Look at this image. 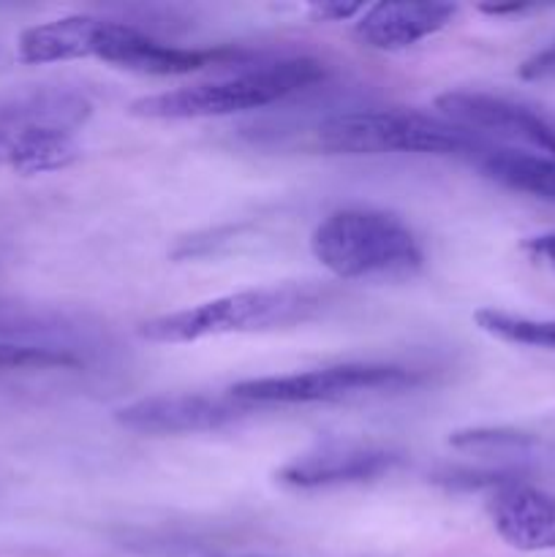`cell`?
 I'll use <instances>...</instances> for the list:
<instances>
[{"instance_id": "9a60e30c", "label": "cell", "mask_w": 555, "mask_h": 557, "mask_svg": "<svg viewBox=\"0 0 555 557\" xmlns=\"http://www.w3.org/2000/svg\"><path fill=\"white\" fill-rule=\"evenodd\" d=\"M473 321H477L479 330L498 337V341L504 343L555 351V321L528 319V315L504 313V310H495V308L477 310V313H473Z\"/></svg>"}, {"instance_id": "7402d4cb", "label": "cell", "mask_w": 555, "mask_h": 557, "mask_svg": "<svg viewBox=\"0 0 555 557\" xmlns=\"http://www.w3.org/2000/svg\"><path fill=\"white\" fill-rule=\"evenodd\" d=\"M218 557H267V555H218Z\"/></svg>"}, {"instance_id": "5b68a950", "label": "cell", "mask_w": 555, "mask_h": 557, "mask_svg": "<svg viewBox=\"0 0 555 557\" xmlns=\"http://www.w3.org/2000/svg\"><path fill=\"white\" fill-rule=\"evenodd\" d=\"M316 141L332 156L422 152V156H471L473 161L493 147L446 120L403 112V109L332 114L316 131Z\"/></svg>"}, {"instance_id": "44dd1931", "label": "cell", "mask_w": 555, "mask_h": 557, "mask_svg": "<svg viewBox=\"0 0 555 557\" xmlns=\"http://www.w3.org/2000/svg\"><path fill=\"white\" fill-rule=\"evenodd\" d=\"M479 9H482L484 14H517V11H526L528 5L509 3V5H479Z\"/></svg>"}, {"instance_id": "8992f818", "label": "cell", "mask_w": 555, "mask_h": 557, "mask_svg": "<svg viewBox=\"0 0 555 557\" xmlns=\"http://www.w3.org/2000/svg\"><path fill=\"white\" fill-rule=\"evenodd\" d=\"M419 381L422 375L395 364H335L308 373L239 381L232 386V397L245 406H305L348 400L370 392L411 389Z\"/></svg>"}, {"instance_id": "277c9868", "label": "cell", "mask_w": 555, "mask_h": 557, "mask_svg": "<svg viewBox=\"0 0 555 557\" xmlns=\"http://www.w3.org/2000/svg\"><path fill=\"white\" fill-rule=\"evenodd\" d=\"M321 79H324L321 60L292 58L243 71V74L229 76V79L201 82V85L141 96L131 103L128 112L145 120L226 117V114L270 107V103L294 96V92L305 90Z\"/></svg>"}, {"instance_id": "ac0fdd59", "label": "cell", "mask_w": 555, "mask_h": 557, "mask_svg": "<svg viewBox=\"0 0 555 557\" xmlns=\"http://www.w3.org/2000/svg\"><path fill=\"white\" fill-rule=\"evenodd\" d=\"M517 76L526 82H555V44L547 49H539L517 69Z\"/></svg>"}, {"instance_id": "7c38bea8", "label": "cell", "mask_w": 555, "mask_h": 557, "mask_svg": "<svg viewBox=\"0 0 555 557\" xmlns=\"http://www.w3.org/2000/svg\"><path fill=\"white\" fill-rule=\"evenodd\" d=\"M490 520L501 542L517 553L555 549V493L526 482L506 484L490 500Z\"/></svg>"}, {"instance_id": "3957f363", "label": "cell", "mask_w": 555, "mask_h": 557, "mask_svg": "<svg viewBox=\"0 0 555 557\" xmlns=\"http://www.w3.org/2000/svg\"><path fill=\"white\" fill-rule=\"evenodd\" d=\"M310 250L324 270L343 281L411 277L424 253L400 218L379 210H337L316 226Z\"/></svg>"}, {"instance_id": "ffe728a7", "label": "cell", "mask_w": 555, "mask_h": 557, "mask_svg": "<svg viewBox=\"0 0 555 557\" xmlns=\"http://www.w3.org/2000/svg\"><path fill=\"white\" fill-rule=\"evenodd\" d=\"M522 248H526L528 253L536 256L539 261H544V264L553 267V270H555V232L531 237L526 245H522Z\"/></svg>"}, {"instance_id": "52a82bcc", "label": "cell", "mask_w": 555, "mask_h": 557, "mask_svg": "<svg viewBox=\"0 0 555 557\" xmlns=\"http://www.w3.org/2000/svg\"><path fill=\"white\" fill-rule=\"evenodd\" d=\"M435 109L444 114L446 123L490 145L555 158V128L520 103L488 92L449 90L435 98Z\"/></svg>"}, {"instance_id": "d6986e66", "label": "cell", "mask_w": 555, "mask_h": 557, "mask_svg": "<svg viewBox=\"0 0 555 557\" xmlns=\"http://www.w3.org/2000/svg\"><path fill=\"white\" fill-rule=\"evenodd\" d=\"M362 11V3H343V0H324V3L308 5V14L316 22H343L351 20Z\"/></svg>"}, {"instance_id": "e0dca14e", "label": "cell", "mask_w": 555, "mask_h": 557, "mask_svg": "<svg viewBox=\"0 0 555 557\" xmlns=\"http://www.w3.org/2000/svg\"><path fill=\"white\" fill-rule=\"evenodd\" d=\"M82 359L65 348L22 346V343H0V370H52L79 368Z\"/></svg>"}, {"instance_id": "2e32d148", "label": "cell", "mask_w": 555, "mask_h": 557, "mask_svg": "<svg viewBox=\"0 0 555 557\" xmlns=\"http://www.w3.org/2000/svg\"><path fill=\"white\" fill-rule=\"evenodd\" d=\"M449 446L466 451H495V455H528L536 438L509 428H477L449 435Z\"/></svg>"}, {"instance_id": "7a4b0ae2", "label": "cell", "mask_w": 555, "mask_h": 557, "mask_svg": "<svg viewBox=\"0 0 555 557\" xmlns=\"http://www.w3.org/2000/svg\"><path fill=\"white\" fill-rule=\"evenodd\" d=\"M324 308V292L313 286H267L223 294L196 308L156 315L139 326V337L150 343H196L221 335L286 330L310 321Z\"/></svg>"}, {"instance_id": "9c48e42d", "label": "cell", "mask_w": 555, "mask_h": 557, "mask_svg": "<svg viewBox=\"0 0 555 557\" xmlns=\"http://www.w3.org/2000/svg\"><path fill=\"white\" fill-rule=\"evenodd\" d=\"M406 462L403 451L373 441H330L319 449L297 457L278 471V479L288 487L316 490L335 484H357L379 479Z\"/></svg>"}, {"instance_id": "8fae6325", "label": "cell", "mask_w": 555, "mask_h": 557, "mask_svg": "<svg viewBox=\"0 0 555 557\" xmlns=\"http://www.w3.org/2000/svg\"><path fill=\"white\" fill-rule=\"evenodd\" d=\"M118 22L98 20L87 14L60 16V20L41 22L25 27L16 38V60L25 65L65 63V60L103 58L109 41L114 36Z\"/></svg>"}, {"instance_id": "5bb4252c", "label": "cell", "mask_w": 555, "mask_h": 557, "mask_svg": "<svg viewBox=\"0 0 555 557\" xmlns=\"http://www.w3.org/2000/svg\"><path fill=\"white\" fill-rule=\"evenodd\" d=\"M477 166L506 188L555 201V158L493 145L477 158Z\"/></svg>"}, {"instance_id": "4fadbf2b", "label": "cell", "mask_w": 555, "mask_h": 557, "mask_svg": "<svg viewBox=\"0 0 555 557\" xmlns=\"http://www.w3.org/2000/svg\"><path fill=\"white\" fill-rule=\"evenodd\" d=\"M243 52L237 49H180L172 44L156 41L147 33L136 30L134 25L118 22L112 41H109L107 52L101 60L118 65V69L136 71V74H152V76H174V74H190V71H201L207 65L229 63V60H239Z\"/></svg>"}, {"instance_id": "ba28073f", "label": "cell", "mask_w": 555, "mask_h": 557, "mask_svg": "<svg viewBox=\"0 0 555 557\" xmlns=\"http://www.w3.org/2000/svg\"><path fill=\"white\" fill-rule=\"evenodd\" d=\"M254 406L212 395H152L114 411V422L141 435H188L221 430Z\"/></svg>"}, {"instance_id": "6da1fadb", "label": "cell", "mask_w": 555, "mask_h": 557, "mask_svg": "<svg viewBox=\"0 0 555 557\" xmlns=\"http://www.w3.org/2000/svg\"><path fill=\"white\" fill-rule=\"evenodd\" d=\"M92 103L65 85H16L0 90V166L47 174L79 161L76 131L90 120Z\"/></svg>"}, {"instance_id": "30bf717a", "label": "cell", "mask_w": 555, "mask_h": 557, "mask_svg": "<svg viewBox=\"0 0 555 557\" xmlns=\"http://www.w3.org/2000/svg\"><path fill=\"white\" fill-rule=\"evenodd\" d=\"M455 16L457 5L444 3V0H428V3L386 0L365 11L362 20L354 27V36L365 47L379 49V52H400L449 27Z\"/></svg>"}]
</instances>
